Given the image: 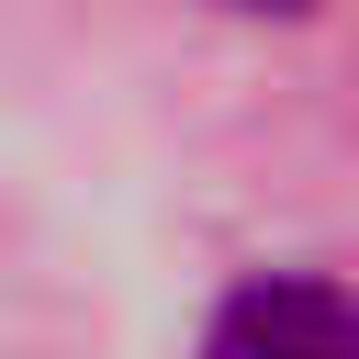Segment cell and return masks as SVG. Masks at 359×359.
Here are the masks:
<instances>
[{
  "label": "cell",
  "mask_w": 359,
  "mask_h": 359,
  "mask_svg": "<svg viewBox=\"0 0 359 359\" xmlns=\"http://www.w3.org/2000/svg\"><path fill=\"white\" fill-rule=\"evenodd\" d=\"M202 359H359V292L325 269H258L213 303Z\"/></svg>",
  "instance_id": "cell-1"
},
{
  "label": "cell",
  "mask_w": 359,
  "mask_h": 359,
  "mask_svg": "<svg viewBox=\"0 0 359 359\" xmlns=\"http://www.w3.org/2000/svg\"><path fill=\"white\" fill-rule=\"evenodd\" d=\"M236 11H325V0H236Z\"/></svg>",
  "instance_id": "cell-2"
}]
</instances>
